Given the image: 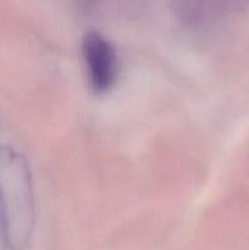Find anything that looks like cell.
I'll return each mask as SVG.
<instances>
[{"label": "cell", "instance_id": "cell-4", "mask_svg": "<svg viewBox=\"0 0 249 250\" xmlns=\"http://www.w3.org/2000/svg\"><path fill=\"white\" fill-rule=\"evenodd\" d=\"M106 0H77V9L82 14H90L97 10Z\"/></svg>", "mask_w": 249, "mask_h": 250}, {"label": "cell", "instance_id": "cell-2", "mask_svg": "<svg viewBox=\"0 0 249 250\" xmlns=\"http://www.w3.org/2000/svg\"><path fill=\"white\" fill-rule=\"evenodd\" d=\"M82 55L93 92H109L119 76V56L114 44L99 32H87L82 39Z\"/></svg>", "mask_w": 249, "mask_h": 250}, {"label": "cell", "instance_id": "cell-3", "mask_svg": "<svg viewBox=\"0 0 249 250\" xmlns=\"http://www.w3.org/2000/svg\"><path fill=\"white\" fill-rule=\"evenodd\" d=\"M242 2L243 0H172V11L187 28L205 29Z\"/></svg>", "mask_w": 249, "mask_h": 250}, {"label": "cell", "instance_id": "cell-1", "mask_svg": "<svg viewBox=\"0 0 249 250\" xmlns=\"http://www.w3.org/2000/svg\"><path fill=\"white\" fill-rule=\"evenodd\" d=\"M36 199L28 161L0 146V239L9 250H23L36 226Z\"/></svg>", "mask_w": 249, "mask_h": 250}]
</instances>
